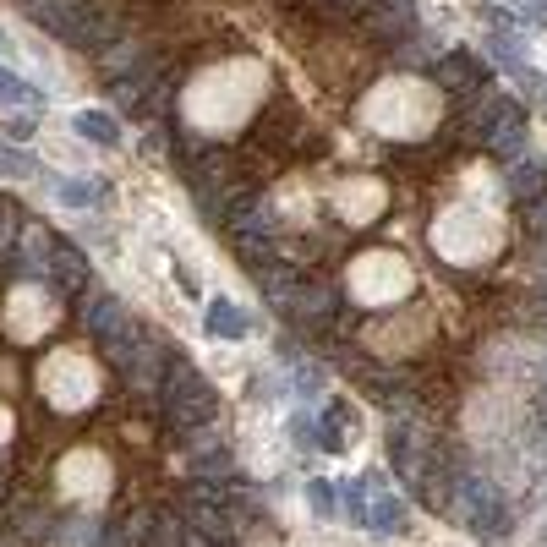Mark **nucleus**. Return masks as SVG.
I'll return each mask as SVG.
<instances>
[{"label":"nucleus","mask_w":547,"mask_h":547,"mask_svg":"<svg viewBox=\"0 0 547 547\" xmlns=\"http://www.w3.org/2000/svg\"><path fill=\"white\" fill-rule=\"evenodd\" d=\"M104 542L110 547H148L154 542V509H126L121 520L104 526Z\"/></svg>","instance_id":"2eb2a0df"},{"label":"nucleus","mask_w":547,"mask_h":547,"mask_svg":"<svg viewBox=\"0 0 547 547\" xmlns=\"http://www.w3.org/2000/svg\"><path fill=\"white\" fill-rule=\"evenodd\" d=\"M449 520L471 526L476 537H504L509 531V504H504V493H498L487 476L465 471L460 487H455V504H449Z\"/></svg>","instance_id":"7ed1b4c3"},{"label":"nucleus","mask_w":547,"mask_h":547,"mask_svg":"<svg viewBox=\"0 0 547 547\" xmlns=\"http://www.w3.org/2000/svg\"><path fill=\"white\" fill-rule=\"evenodd\" d=\"M537 11H542V22H547V0H542V6H537Z\"/></svg>","instance_id":"c85d7f7f"},{"label":"nucleus","mask_w":547,"mask_h":547,"mask_svg":"<svg viewBox=\"0 0 547 547\" xmlns=\"http://www.w3.org/2000/svg\"><path fill=\"white\" fill-rule=\"evenodd\" d=\"M186 547H219V542H208V537H197V531H186Z\"/></svg>","instance_id":"cd10ccee"},{"label":"nucleus","mask_w":547,"mask_h":547,"mask_svg":"<svg viewBox=\"0 0 547 547\" xmlns=\"http://www.w3.org/2000/svg\"><path fill=\"white\" fill-rule=\"evenodd\" d=\"M143 61H154V50H148V44H132V39H115V44H104L99 50V72L110 77H126V72H137V66Z\"/></svg>","instance_id":"dca6fc26"},{"label":"nucleus","mask_w":547,"mask_h":547,"mask_svg":"<svg viewBox=\"0 0 547 547\" xmlns=\"http://www.w3.org/2000/svg\"><path fill=\"white\" fill-rule=\"evenodd\" d=\"M258 285H263V296H269V307L285 312V307H290V296H296V285H301V269L269 252V258L258 263Z\"/></svg>","instance_id":"4468645a"},{"label":"nucleus","mask_w":547,"mask_h":547,"mask_svg":"<svg viewBox=\"0 0 547 547\" xmlns=\"http://www.w3.org/2000/svg\"><path fill=\"white\" fill-rule=\"evenodd\" d=\"M340 312H345V301H340V285H334V279H301L290 307H285V318L312 340V334H323L329 323H340Z\"/></svg>","instance_id":"39448f33"},{"label":"nucleus","mask_w":547,"mask_h":547,"mask_svg":"<svg viewBox=\"0 0 547 547\" xmlns=\"http://www.w3.org/2000/svg\"><path fill=\"white\" fill-rule=\"evenodd\" d=\"M307 498H312V509H318V515H334V504H340V498H334V487L323 482V476H312V482H307Z\"/></svg>","instance_id":"bb28decb"},{"label":"nucleus","mask_w":547,"mask_h":547,"mask_svg":"<svg viewBox=\"0 0 547 547\" xmlns=\"http://www.w3.org/2000/svg\"><path fill=\"white\" fill-rule=\"evenodd\" d=\"M367 487H378V498L367 504V526L383 531V537H400V531H411V509H405V498L383 493V476H367Z\"/></svg>","instance_id":"f8f14e48"},{"label":"nucleus","mask_w":547,"mask_h":547,"mask_svg":"<svg viewBox=\"0 0 547 547\" xmlns=\"http://www.w3.org/2000/svg\"><path fill=\"white\" fill-rule=\"evenodd\" d=\"M50 252H55V236H50V230L33 225V219H22L17 247H11V269L28 274V279H44V274H50Z\"/></svg>","instance_id":"9d476101"},{"label":"nucleus","mask_w":547,"mask_h":547,"mask_svg":"<svg viewBox=\"0 0 547 547\" xmlns=\"http://www.w3.org/2000/svg\"><path fill=\"white\" fill-rule=\"evenodd\" d=\"M356 22H362V33L372 44H383V50L411 44L416 39V0H372Z\"/></svg>","instance_id":"423d86ee"},{"label":"nucleus","mask_w":547,"mask_h":547,"mask_svg":"<svg viewBox=\"0 0 547 547\" xmlns=\"http://www.w3.org/2000/svg\"><path fill=\"white\" fill-rule=\"evenodd\" d=\"M148 547H186L181 509H154V542H148Z\"/></svg>","instance_id":"aec40b11"},{"label":"nucleus","mask_w":547,"mask_h":547,"mask_svg":"<svg viewBox=\"0 0 547 547\" xmlns=\"http://www.w3.org/2000/svg\"><path fill=\"white\" fill-rule=\"evenodd\" d=\"M433 83L460 93V99H476V93L493 83V66H487L482 55H471V50H449V55L433 61Z\"/></svg>","instance_id":"0eeeda50"},{"label":"nucleus","mask_w":547,"mask_h":547,"mask_svg":"<svg viewBox=\"0 0 547 547\" xmlns=\"http://www.w3.org/2000/svg\"><path fill=\"white\" fill-rule=\"evenodd\" d=\"M159 411H165V427L176 438L197 433L219 416V394L208 389V378L186 362L181 351H170V367H165V383H159Z\"/></svg>","instance_id":"f257e3e1"},{"label":"nucleus","mask_w":547,"mask_h":547,"mask_svg":"<svg viewBox=\"0 0 547 547\" xmlns=\"http://www.w3.org/2000/svg\"><path fill=\"white\" fill-rule=\"evenodd\" d=\"M55 197H61L66 208H93V203H99V186H93V181H72V176H61V181H55Z\"/></svg>","instance_id":"5701e85b"},{"label":"nucleus","mask_w":547,"mask_h":547,"mask_svg":"<svg viewBox=\"0 0 547 547\" xmlns=\"http://www.w3.org/2000/svg\"><path fill=\"white\" fill-rule=\"evenodd\" d=\"M367 6H372V0H307V11L318 22H356Z\"/></svg>","instance_id":"412c9836"},{"label":"nucleus","mask_w":547,"mask_h":547,"mask_svg":"<svg viewBox=\"0 0 547 547\" xmlns=\"http://www.w3.org/2000/svg\"><path fill=\"white\" fill-rule=\"evenodd\" d=\"M72 132L83 137V143H99V148H115V143H121V121H115L110 110H77V115H72Z\"/></svg>","instance_id":"f3484780"},{"label":"nucleus","mask_w":547,"mask_h":547,"mask_svg":"<svg viewBox=\"0 0 547 547\" xmlns=\"http://www.w3.org/2000/svg\"><path fill=\"white\" fill-rule=\"evenodd\" d=\"M520 6H526V0H520Z\"/></svg>","instance_id":"c756f323"},{"label":"nucleus","mask_w":547,"mask_h":547,"mask_svg":"<svg viewBox=\"0 0 547 547\" xmlns=\"http://www.w3.org/2000/svg\"><path fill=\"white\" fill-rule=\"evenodd\" d=\"M83 329L99 340V351L110 356L115 367H126V356H132V345H137V323H132V312L121 307L115 296H88L83 301Z\"/></svg>","instance_id":"20e7f679"},{"label":"nucleus","mask_w":547,"mask_h":547,"mask_svg":"<svg viewBox=\"0 0 547 547\" xmlns=\"http://www.w3.org/2000/svg\"><path fill=\"white\" fill-rule=\"evenodd\" d=\"M165 367H170V351L159 340H148V334H137L132 356H126V389L143 394V400H159V383H165Z\"/></svg>","instance_id":"6e6552de"},{"label":"nucleus","mask_w":547,"mask_h":547,"mask_svg":"<svg viewBox=\"0 0 547 547\" xmlns=\"http://www.w3.org/2000/svg\"><path fill=\"white\" fill-rule=\"evenodd\" d=\"M44 104V93L28 83V77H17V72H6L0 66V110H39Z\"/></svg>","instance_id":"a211bd4d"},{"label":"nucleus","mask_w":547,"mask_h":547,"mask_svg":"<svg viewBox=\"0 0 547 547\" xmlns=\"http://www.w3.org/2000/svg\"><path fill=\"white\" fill-rule=\"evenodd\" d=\"M487 50H493V61H498V66H509V72H526V61H520V39H515V33H493V39H487Z\"/></svg>","instance_id":"393cba45"},{"label":"nucleus","mask_w":547,"mask_h":547,"mask_svg":"<svg viewBox=\"0 0 547 547\" xmlns=\"http://www.w3.org/2000/svg\"><path fill=\"white\" fill-rule=\"evenodd\" d=\"M44 279H50V285L55 290H61V296H88V258H83V252H77L72 247V241H61V236H55V252H50V274H44Z\"/></svg>","instance_id":"9b49d317"},{"label":"nucleus","mask_w":547,"mask_h":547,"mask_svg":"<svg viewBox=\"0 0 547 547\" xmlns=\"http://www.w3.org/2000/svg\"><path fill=\"white\" fill-rule=\"evenodd\" d=\"M22 11H28V17L39 22L44 33H55V39L77 44V33H83V17L93 11V0H22Z\"/></svg>","instance_id":"1a4fd4ad"},{"label":"nucleus","mask_w":547,"mask_h":547,"mask_svg":"<svg viewBox=\"0 0 547 547\" xmlns=\"http://www.w3.org/2000/svg\"><path fill=\"white\" fill-rule=\"evenodd\" d=\"M0 132H6L11 143H33V132H39V126H33V110H22V115H6V126H0Z\"/></svg>","instance_id":"a878e982"},{"label":"nucleus","mask_w":547,"mask_h":547,"mask_svg":"<svg viewBox=\"0 0 547 547\" xmlns=\"http://www.w3.org/2000/svg\"><path fill=\"white\" fill-rule=\"evenodd\" d=\"M460 126H465V132H471L493 159H504V165L526 154V110H520L509 93H482V99L465 110Z\"/></svg>","instance_id":"f03ea898"},{"label":"nucleus","mask_w":547,"mask_h":547,"mask_svg":"<svg viewBox=\"0 0 547 547\" xmlns=\"http://www.w3.org/2000/svg\"><path fill=\"white\" fill-rule=\"evenodd\" d=\"M0 176H6V181H28V176H39V165H33V154L0 143Z\"/></svg>","instance_id":"b1692460"},{"label":"nucleus","mask_w":547,"mask_h":547,"mask_svg":"<svg viewBox=\"0 0 547 547\" xmlns=\"http://www.w3.org/2000/svg\"><path fill=\"white\" fill-rule=\"evenodd\" d=\"M208 334H219V340H241L247 334V312L236 307V301H208Z\"/></svg>","instance_id":"6ab92c4d"},{"label":"nucleus","mask_w":547,"mask_h":547,"mask_svg":"<svg viewBox=\"0 0 547 547\" xmlns=\"http://www.w3.org/2000/svg\"><path fill=\"white\" fill-rule=\"evenodd\" d=\"M367 504H372V498H367V476H362V482H345L340 487V509H345V520H351V526H367Z\"/></svg>","instance_id":"4be33fe9"},{"label":"nucleus","mask_w":547,"mask_h":547,"mask_svg":"<svg viewBox=\"0 0 547 547\" xmlns=\"http://www.w3.org/2000/svg\"><path fill=\"white\" fill-rule=\"evenodd\" d=\"M504 186H509V197H515L520 208H531V203H542L547 197V165L542 159H509V176H504Z\"/></svg>","instance_id":"ddd939ff"}]
</instances>
